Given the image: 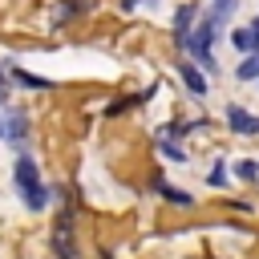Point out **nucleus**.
Wrapping results in <instances>:
<instances>
[{
  "mask_svg": "<svg viewBox=\"0 0 259 259\" xmlns=\"http://www.w3.org/2000/svg\"><path fill=\"white\" fill-rule=\"evenodd\" d=\"M0 138L8 142V146H16V150H24V142H28V117H24V109H0Z\"/></svg>",
  "mask_w": 259,
  "mask_h": 259,
  "instance_id": "nucleus-2",
  "label": "nucleus"
},
{
  "mask_svg": "<svg viewBox=\"0 0 259 259\" xmlns=\"http://www.w3.org/2000/svg\"><path fill=\"white\" fill-rule=\"evenodd\" d=\"M223 121H227V130H235V134H243V138H255V134H259V113L243 109L239 101H231V105H227Z\"/></svg>",
  "mask_w": 259,
  "mask_h": 259,
  "instance_id": "nucleus-3",
  "label": "nucleus"
},
{
  "mask_svg": "<svg viewBox=\"0 0 259 259\" xmlns=\"http://www.w3.org/2000/svg\"><path fill=\"white\" fill-rule=\"evenodd\" d=\"M154 194H158L162 202H170V206H182V210H190V206H194V194H190V190H182V186H174V182H166V178H158V182H154Z\"/></svg>",
  "mask_w": 259,
  "mask_h": 259,
  "instance_id": "nucleus-5",
  "label": "nucleus"
},
{
  "mask_svg": "<svg viewBox=\"0 0 259 259\" xmlns=\"http://www.w3.org/2000/svg\"><path fill=\"white\" fill-rule=\"evenodd\" d=\"M186 134H194V125H178V121H166V125H158V142H182Z\"/></svg>",
  "mask_w": 259,
  "mask_h": 259,
  "instance_id": "nucleus-10",
  "label": "nucleus"
},
{
  "mask_svg": "<svg viewBox=\"0 0 259 259\" xmlns=\"http://www.w3.org/2000/svg\"><path fill=\"white\" fill-rule=\"evenodd\" d=\"M85 4H89V0H65V4H61V12H57V20H69V16H77Z\"/></svg>",
  "mask_w": 259,
  "mask_h": 259,
  "instance_id": "nucleus-14",
  "label": "nucleus"
},
{
  "mask_svg": "<svg viewBox=\"0 0 259 259\" xmlns=\"http://www.w3.org/2000/svg\"><path fill=\"white\" fill-rule=\"evenodd\" d=\"M8 73H12V85H24V89H53V81H49V77L28 73V69H20V65H12V61H8Z\"/></svg>",
  "mask_w": 259,
  "mask_h": 259,
  "instance_id": "nucleus-7",
  "label": "nucleus"
},
{
  "mask_svg": "<svg viewBox=\"0 0 259 259\" xmlns=\"http://www.w3.org/2000/svg\"><path fill=\"white\" fill-rule=\"evenodd\" d=\"M227 40H231V49H235V53H255V32H251V24L231 28V32H227Z\"/></svg>",
  "mask_w": 259,
  "mask_h": 259,
  "instance_id": "nucleus-8",
  "label": "nucleus"
},
{
  "mask_svg": "<svg viewBox=\"0 0 259 259\" xmlns=\"http://www.w3.org/2000/svg\"><path fill=\"white\" fill-rule=\"evenodd\" d=\"M235 178L259 182V158H239V162H235Z\"/></svg>",
  "mask_w": 259,
  "mask_h": 259,
  "instance_id": "nucleus-11",
  "label": "nucleus"
},
{
  "mask_svg": "<svg viewBox=\"0 0 259 259\" xmlns=\"http://www.w3.org/2000/svg\"><path fill=\"white\" fill-rule=\"evenodd\" d=\"M158 146H162V154H166L170 162H186V154H182V146H178V142H158Z\"/></svg>",
  "mask_w": 259,
  "mask_h": 259,
  "instance_id": "nucleus-15",
  "label": "nucleus"
},
{
  "mask_svg": "<svg viewBox=\"0 0 259 259\" xmlns=\"http://www.w3.org/2000/svg\"><path fill=\"white\" fill-rule=\"evenodd\" d=\"M227 178H231L227 162H214V166H210V174H206V182H210V186H227Z\"/></svg>",
  "mask_w": 259,
  "mask_h": 259,
  "instance_id": "nucleus-13",
  "label": "nucleus"
},
{
  "mask_svg": "<svg viewBox=\"0 0 259 259\" xmlns=\"http://www.w3.org/2000/svg\"><path fill=\"white\" fill-rule=\"evenodd\" d=\"M12 186H16V194H20V206L24 210H32V214H40L49 202H53V186L40 178V166L32 162V154H16V162H12Z\"/></svg>",
  "mask_w": 259,
  "mask_h": 259,
  "instance_id": "nucleus-1",
  "label": "nucleus"
},
{
  "mask_svg": "<svg viewBox=\"0 0 259 259\" xmlns=\"http://www.w3.org/2000/svg\"><path fill=\"white\" fill-rule=\"evenodd\" d=\"M8 97H12V73H8V61L0 65V109L8 105Z\"/></svg>",
  "mask_w": 259,
  "mask_h": 259,
  "instance_id": "nucleus-12",
  "label": "nucleus"
},
{
  "mask_svg": "<svg viewBox=\"0 0 259 259\" xmlns=\"http://www.w3.org/2000/svg\"><path fill=\"white\" fill-rule=\"evenodd\" d=\"M198 12H202L198 4H178V12H174V20H170V32H174V45H178V40H182V36H186V32L194 28V20H198Z\"/></svg>",
  "mask_w": 259,
  "mask_h": 259,
  "instance_id": "nucleus-6",
  "label": "nucleus"
},
{
  "mask_svg": "<svg viewBox=\"0 0 259 259\" xmlns=\"http://www.w3.org/2000/svg\"><path fill=\"white\" fill-rule=\"evenodd\" d=\"M251 32H255V49H259V12H255V20H251Z\"/></svg>",
  "mask_w": 259,
  "mask_h": 259,
  "instance_id": "nucleus-16",
  "label": "nucleus"
},
{
  "mask_svg": "<svg viewBox=\"0 0 259 259\" xmlns=\"http://www.w3.org/2000/svg\"><path fill=\"white\" fill-rule=\"evenodd\" d=\"M178 77H182V85H186V93L190 97H206L210 93V81H206V69H198L194 61H178Z\"/></svg>",
  "mask_w": 259,
  "mask_h": 259,
  "instance_id": "nucleus-4",
  "label": "nucleus"
},
{
  "mask_svg": "<svg viewBox=\"0 0 259 259\" xmlns=\"http://www.w3.org/2000/svg\"><path fill=\"white\" fill-rule=\"evenodd\" d=\"M235 81H259V49L243 53V61L235 65Z\"/></svg>",
  "mask_w": 259,
  "mask_h": 259,
  "instance_id": "nucleus-9",
  "label": "nucleus"
}]
</instances>
